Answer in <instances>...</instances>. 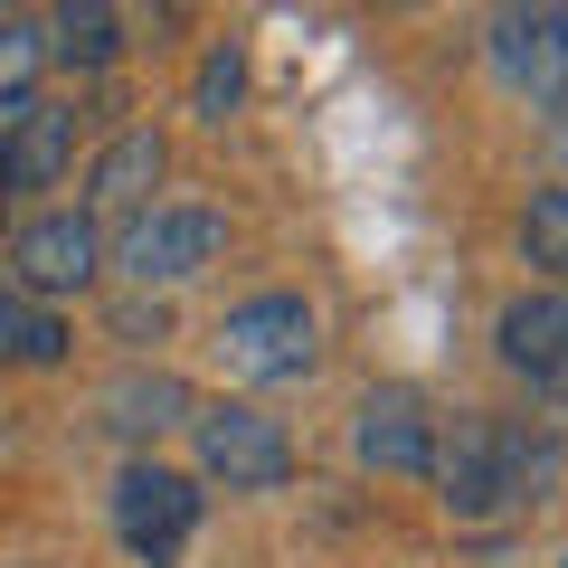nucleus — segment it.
Masks as SVG:
<instances>
[{
    "label": "nucleus",
    "mask_w": 568,
    "mask_h": 568,
    "mask_svg": "<svg viewBox=\"0 0 568 568\" xmlns=\"http://www.w3.org/2000/svg\"><path fill=\"white\" fill-rule=\"evenodd\" d=\"M162 171H171V142L152 123H123L95 152V171H85V219H133V209H152Z\"/></svg>",
    "instance_id": "nucleus-10"
},
{
    "label": "nucleus",
    "mask_w": 568,
    "mask_h": 568,
    "mask_svg": "<svg viewBox=\"0 0 568 568\" xmlns=\"http://www.w3.org/2000/svg\"><path fill=\"white\" fill-rule=\"evenodd\" d=\"M200 474L162 465V455H133V465L114 474V540L133 549L142 568H171V549L200 530Z\"/></svg>",
    "instance_id": "nucleus-6"
},
{
    "label": "nucleus",
    "mask_w": 568,
    "mask_h": 568,
    "mask_svg": "<svg viewBox=\"0 0 568 568\" xmlns=\"http://www.w3.org/2000/svg\"><path fill=\"white\" fill-rule=\"evenodd\" d=\"M190 455H200V484H227V493H284V474H294V436L237 398L190 407Z\"/></svg>",
    "instance_id": "nucleus-4"
},
{
    "label": "nucleus",
    "mask_w": 568,
    "mask_h": 568,
    "mask_svg": "<svg viewBox=\"0 0 568 568\" xmlns=\"http://www.w3.org/2000/svg\"><path fill=\"white\" fill-rule=\"evenodd\" d=\"M521 256L540 265V275H559V294H568V181L530 190V209H521Z\"/></svg>",
    "instance_id": "nucleus-16"
},
{
    "label": "nucleus",
    "mask_w": 568,
    "mask_h": 568,
    "mask_svg": "<svg viewBox=\"0 0 568 568\" xmlns=\"http://www.w3.org/2000/svg\"><path fill=\"white\" fill-rule=\"evenodd\" d=\"M493 351H503L511 379L568 398V294H559V284H549V294H511L503 323H493Z\"/></svg>",
    "instance_id": "nucleus-9"
},
{
    "label": "nucleus",
    "mask_w": 568,
    "mask_h": 568,
    "mask_svg": "<svg viewBox=\"0 0 568 568\" xmlns=\"http://www.w3.org/2000/svg\"><path fill=\"white\" fill-rule=\"evenodd\" d=\"M0 275L20 284L29 304L58 313L67 294H85V284L104 275V219H85V209H39V219H20V227H10Z\"/></svg>",
    "instance_id": "nucleus-5"
},
{
    "label": "nucleus",
    "mask_w": 568,
    "mask_h": 568,
    "mask_svg": "<svg viewBox=\"0 0 568 568\" xmlns=\"http://www.w3.org/2000/svg\"><path fill=\"white\" fill-rule=\"evenodd\" d=\"M67 361V313L29 304L20 284L0 275V369H58Z\"/></svg>",
    "instance_id": "nucleus-14"
},
{
    "label": "nucleus",
    "mask_w": 568,
    "mask_h": 568,
    "mask_svg": "<svg viewBox=\"0 0 568 568\" xmlns=\"http://www.w3.org/2000/svg\"><path fill=\"white\" fill-rule=\"evenodd\" d=\"M219 361H227V379H246V388L304 379V369L323 361V323H313L304 294H246V304L219 313Z\"/></svg>",
    "instance_id": "nucleus-3"
},
{
    "label": "nucleus",
    "mask_w": 568,
    "mask_h": 568,
    "mask_svg": "<svg viewBox=\"0 0 568 568\" xmlns=\"http://www.w3.org/2000/svg\"><path fill=\"white\" fill-rule=\"evenodd\" d=\"M436 503L455 511V521H503V511L521 503H549L568 474V446L549 436V426L530 417H484V407H455L446 426H436Z\"/></svg>",
    "instance_id": "nucleus-1"
},
{
    "label": "nucleus",
    "mask_w": 568,
    "mask_h": 568,
    "mask_svg": "<svg viewBox=\"0 0 568 568\" xmlns=\"http://www.w3.org/2000/svg\"><path fill=\"white\" fill-rule=\"evenodd\" d=\"M190 407H200V398H190L171 369H133V379L104 388V426L133 436V446H142V436H162V426H190Z\"/></svg>",
    "instance_id": "nucleus-12"
},
{
    "label": "nucleus",
    "mask_w": 568,
    "mask_h": 568,
    "mask_svg": "<svg viewBox=\"0 0 568 568\" xmlns=\"http://www.w3.org/2000/svg\"><path fill=\"white\" fill-rule=\"evenodd\" d=\"M123 10H104V0H67L58 20H48V67H77V77H95V67L123 58Z\"/></svg>",
    "instance_id": "nucleus-13"
},
{
    "label": "nucleus",
    "mask_w": 568,
    "mask_h": 568,
    "mask_svg": "<svg viewBox=\"0 0 568 568\" xmlns=\"http://www.w3.org/2000/svg\"><path fill=\"white\" fill-rule=\"evenodd\" d=\"M39 77H48V20H0V133L39 104Z\"/></svg>",
    "instance_id": "nucleus-15"
},
{
    "label": "nucleus",
    "mask_w": 568,
    "mask_h": 568,
    "mask_svg": "<svg viewBox=\"0 0 568 568\" xmlns=\"http://www.w3.org/2000/svg\"><path fill=\"white\" fill-rule=\"evenodd\" d=\"M67 171H77V104L39 95L10 133H0V200H10V190H58Z\"/></svg>",
    "instance_id": "nucleus-11"
},
{
    "label": "nucleus",
    "mask_w": 568,
    "mask_h": 568,
    "mask_svg": "<svg viewBox=\"0 0 568 568\" xmlns=\"http://www.w3.org/2000/svg\"><path fill=\"white\" fill-rule=\"evenodd\" d=\"M237 95H246V48L219 39V48L200 58V77H190V114H200V123H227V114H237Z\"/></svg>",
    "instance_id": "nucleus-17"
},
{
    "label": "nucleus",
    "mask_w": 568,
    "mask_h": 568,
    "mask_svg": "<svg viewBox=\"0 0 568 568\" xmlns=\"http://www.w3.org/2000/svg\"><path fill=\"white\" fill-rule=\"evenodd\" d=\"M493 77L540 114H568V0H530V10H493L484 29Z\"/></svg>",
    "instance_id": "nucleus-7"
},
{
    "label": "nucleus",
    "mask_w": 568,
    "mask_h": 568,
    "mask_svg": "<svg viewBox=\"0 0 568 568\" xmlns=\"http://www.w3.org/2000/svg\"><path fill=\"white\" fill-rule=\"evenodd\" d=\"M436 407L417 398V388H369L361 417H351V455H361L369 474H426L436 465Z\"/></svg>",
    "instance_id": "nucleus-8"
},
{
    "label": "nucleus",
    "mask_w": 568,
    "mask_h": 568,
    "mask_svg": "<svg viewBox=\"0 0 568 568\" xmlns=\"http://www.w3.org/2000/svg\"><path fill=\"white\" fill-rule=\"evenodd\" d=\"M227 256V219L219 209H190V200H152V209H133V219L104 237V265H114L123 284H190V275H209V265Z\"/></svg>",
    "instance_id": "nucleus-2"
}]
</instances>
